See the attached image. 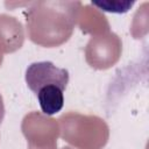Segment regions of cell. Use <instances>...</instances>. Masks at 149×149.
<instances>
[{
  "label": "cell",
  "instance_id": "cell-1",
  "mask_svg": "<svg viewBox=\"0 0 149 149\" xmlns=\"http://www.w3.org/2000/svg\"><path fill=\"white\" fill-rule=\"evenodd\" d=\"M26 83L36 95L45 115H54L64 106V91L69 84V71L52 62H34L26 70Z\"/></svg>",
  "mask_w": 149,
  "mask_h": 149
},
{
  "label": "cell",
  "instance_id": "cell-2",
  "mask_svg": "<svg viewBox=\"0 0 149 149\" xmlns=\"http://www.w3.org/2000/svg\"><path fill=\"white\" fill-rule=\"evenodd\" d=\"M3 116H5V107H3L2 97H1V94H0V123H1V121L3 120Z\"/></svg>",
  "mask_w": 149,
  "mask_h": 149
}]
</instances>
